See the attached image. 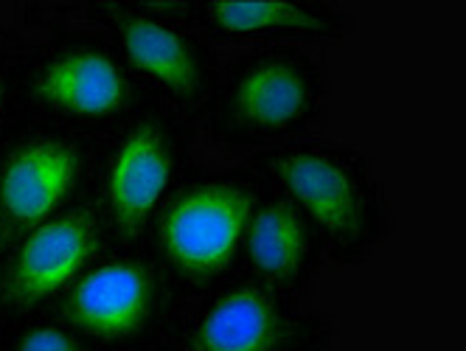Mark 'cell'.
<instances>
[{"mask_svg":"<svg viewBox=\"0 0 466 351\" xmlns=\"http://www.w3.org/2000/svg\"><path fill=\"white\" fill-rule=\"evenodd\" d=\"M335 317L248 276L186 304L163 351H329Z\"/></svg>","mask_w":466,"mask_h":351,"instance_id":"7","label":"cell"},{"mask_svg":"<svg viewBox=\"0 0 466 351\" xmlns=\"http://www.w3.org/2000/svg\"><path fill=\"white\" fill-rule=\"evenodd\" d=\"M323 265V242L312 219L284 191L264 183L245 231L239 276L301 301Z\"/></svg>","mask_w":466,"mask_h":351,"instance_id":"12","label":"cell"},{"mask_svg":"<svg viewBox=\"0 0 466 351\" xmlns=\"http://www.w3.org/2000/svg\"><path fill=\"white\" fill-rule=\"evenodd\" d=\"M102 135L17 118L0 138V211L20 236L79 203L96 172Z\"/></svg>","mask_w":466,"mask_h":351,"instance_id":"9","label":"cell"},{"mask_svg":"<svg viewBox=\"0 0 466 351\" xmlns=\"http://www.w3.org/2000/svg\"><path fill=\"white\" fill-rule=\"evenodd\" d=\"M199 130L180 113L147 99L102 135L90 195L110 250L138 247L163 203L194 166Z\"/></svg>","mask_w":466,"mask_h":351,"instance_id":"5","label":"cell"},{"mask_svg":"<svg viewBox=\"0 0 466 351\" xmlns=\"http://www.w3.org/2000/svg\"><path fill=\"white\" fill-rule=\"evenodd\" d=\"M15 239H17V234L12 231V226H9V219H6V214H4V211H0V265H4V262H6V256H9V250H12Z\"/></svg>","mask_w":466,"mask_h":351,"instance_id":"15","label":"cell"},{"mask_svg":"<svg viewBox=\"0 0 466 351\" xmlns=\"http://www.w3.org/2000/svg\"><path fill=\"white\" fill-rule=\"evenodd\" d=\"M82 17L102 28L149 99L180 113L199 130L217 90L222 56L191 23L138 9V0L82 4Z\"/></svg>","mask_w":466,"mask_h":351,"instance_id":"8","label":"cell"},{"mask_svg":"<svg viewBox=\"0 0 466 351\" xmlns=\"http://www.w3.org/2000/svg\"><path fill=\"white\" fill-rule=\"evenodd\" d=\"M20 118L17 102H15V85L9 76V68L0 62V138L9 133V126Z\"/></svg>","mask_w":466,"mask_h":351,"instance_id":"14","label":"cell"},{"mask_svg":"<svg viewBox=\"0 0 466 351\" xmlns=\"http://www.w3.org/2000/svg\"><path fill=\"white\" fill-rule=\"evenodd\" d=\"M248 166L304 208L329 267H360L393 234L385 183L357 146L320 135L248 157Z\"/></svg>","mask_w":466,"mask_h":351,"instance_id":"2","label":"cell"},{"mask_svg":"<svg viewBox=\"0 0 466 351\" xmlns=\"http://www.w3.org/2000/svg\"><path fill=\"white\" fill-rule=\"evenodd\" d=\"M194 28L214 48H307L354 37L357 20L329 0H197Z\"/></svg>","mask_w":466,"mask_h":351,"instance_id":"11","label":"cell"},{"mask_svg":"<svg viewBox=\"0 0 466 351\" xmlns=\"http://www.w3.org/2000/svg\"><path fill=\"white\" fill-rule=\"evenodd\" d=\"M20 118L105 135L149 95L82 4H25L0 25Z\"/></svg>","mask_w":466,"mask_h":351,"instance_id":"1","label":"cell"},{"mask_svg":"<svg viewBox=\"0 0 466 351\" xmlns=\"http://www.w3.org/2000/svg\"><path fill=\"white\" fill-rule=\"evenodd\" d=\"M107 250L90 191L71 208L20 234L0 265V329L48 312Z\"/></svg>","mask_w":466,"mask_h":351,"instance_id":"10","label":"cell"},{"mask_svg":"<svg viewBox=\"0 0 466 351\" xmlns=\"http://www.w3.org/2000/svg\"><path fill=\"white\" fill-rule=\"evenodd\" d=\"M188 298L147 245L107 250L48 312L76 329L96 351L160 346Z\"/></svg>","mask_w":466,"mask_h":351,"instance_id":"6","label":"cell"},{"mask_svg":"<svg viewBox=\"0 0 466 351\" xmlns=\"http://www.w3.org/2000/svg\"><path fill=\"white\" fill-rule=\"evenodd\" d=\"M329 99V74L309 48H242L222 59L199 133L219 152L250 157L318 135Z\"/></svg>","mask_w":466,"mask_h":351,"instance_id":"3","label":"cell"},{"mask_svg":"<svg viewBox=\"0 0 466 351\" xmlns=\"http://www.w3.org/2000/svg\"><path fill=\"white\" fill-rule=\"evenodd\" d=\"M124 351H163V346H149V348H124Z\"/></svg>","mask_w":466,"mask_h":351,"instance_id":"16","label":"cell"},{"mask_svg":"<svg viewBox=\"0 0 466 351\" xmlns=\"http://www.w3.org/2000/svg\"><path fill=\"white\" fill-rule=\"evenodd\" d=\"M0 351H96L76 329L43 312L0 329Z\"/></svg>","mask_w":466,"mask_h":351,"instance_id":"13","label":"cell"},{"mask_svg":"<svg viewBox=\"0 0 466 351\" xmlns=\"http://www.w3.org/2000/svg\"><path fill=\"white\" fill-rule=\"evenodd\" d=\"M261 188L248 164L225 169L194 164L157 211L144 245L188 301L239 278L242 242Z\"/></svg>","mask_w":466,"mask_h":351,"instance_id":"4","label":"cell"}]
</instances>
